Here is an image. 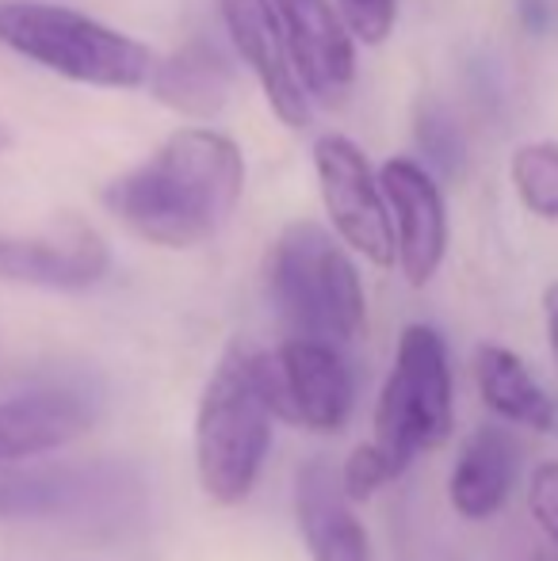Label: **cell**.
<instances>
[{"label":"cell","instance_id":"6da1fadb","mask_svg":"<svg viewBox=\"0 0 558 561\" xmlns=\"http://www.w3.org/2000/svg\"><path fill=\"white\" fill-rule=\"evenodd\" d=\"M246 192V157L210 126H180L153 153L104 187V207L135 237L161 249L210 241Z\"/></svg>","mask_w":558,"mask_h":561},{"label":"cell","instance_id":"7a4b0ae2","mask_svg":"<svg viewBox=\"0 0 558 561\" xmlns=\"http://www.w3.org/2000/svg\"><path fill=\"white\" fill-rule=\"evenodd\" d=\"M272 352L234 340L203 386L195 409V473L203 493L223 508L253 493L272 447Z\"/></svg>","mask_w":558,"mask_h":561},{"label":"cell","instance_id":"3957f363","mask_svg":"<svg viewBox=\"0 0 558 561\" xmlns=\"http://www.w3.org/2000/svg\"><path fill=\"white\" fill-rule=\"evenodd\" d=\"M269 298L295 336L349 344L364 329V283L349 249L321 222L298 218L283 226L264 264Z\"/></svg>","mask_w":558,"mask_h":561},{"label":"cell","instance_id":"277c9868","mask_svg":"<svg viewBox=\"0 0 558 561\" xmlns=\"http://www.w3.org/2000/svg\"><path fill=\"white\" fill-rule=\"evenodd\" d=\"M0 46L92 89H141L153 77V50L107 23L61 4L0 0Z\"/></svg>","mask_w":558,"mask_h":561},{"label":"cell","instance_id":"5b68a950","mask_svg":"<svg viewBox=\"0 0 558 561\" xmlns=\"http://www.w3.org/2000/svg\"><path fill=\"white\" fill-rule=\"evenodd\" d=\"M452 367L436 329L410 325L398 340L395 367L375 405V444L402 473L421 450L452 436Z\"/></svg>","mask_w":558,"mask_h":561},{"label":"cell","instance_id":"8992f818","mask_svg":"<svg viewBox=\"0 0 558 561\" xmlns=\"http://www.w3.org/2000/svg\"><path fill=\"white\" fill-rule=\"evenodd\" d=\"M314 172H318L321 203L333 222V233L372 260L375 267L398 264V237L390 203L383 195L379 172L367 164L364 149L344 134H321L314 141Z\"/></svg>","mask_w":558,"mask_h":561},{"label":"cell","instance_id":"52a82bcc","mask_svg":"<svg viewBox=\"0 0 558 561\" xmlns=\"http://www.w3.org/2000/svg\"><path fill=\"white\" fill-rule=\"evenodd\" d=\"M272 359V398L280 421L303 424L310 432H341L349 424L356 405V378L337 344L291 336Z\"/></svg>","mask_w":558,"mask_h":561},{"label":"cell","instance_id":"ba28073f","mask_svg":"<svg viewBox=\"0 0 558 561\" xmlns=\"http://www.w3.org/2000/svg\"><path fill=\"white\" fill-rule=\"evenodd\" d=\"M215 4L234 50L253 69V77L264 89V100L283 118V126H291V130L310 126V92H306L303 77L295 69L272 0H215Z\"/></svg>","mask_w":558,"mask_h":561},{"label":"cell","instance_id":"9c48e42d","mask_svg":"<svg viewBox=\"0 0 558 561\" xmlns=\"http://www.w3.org/2000/svg\"><path fill=\"white\" fill-rule=\"evenodd\" d=\"M112 267V249L96 229L66 222L54 233H0V283L43 290H89Z\"/></svg>","mask_w":558,"mask_h":561},{"label":"cell","instance_id":"30bf717a","mask_svg":"<svg viewBox=\"0 0 558 561\" xmlns=\"http://www.w3.org/2000/svg\"><path fill=\"white\" fill-rule=\"evenodd\" d=\"M272 8L306 92L321 104H341L356 77V38L341 8L333 0H272Z\"/></svg>","mask_w":558,"mask_h":561},{"label":"cell","instance_id":"8fae6325","mask_svg":"<svg viewBox=\"0 0 558 561\" xmlns=\"http://www.w3.org/2000/svg\"><path fill=\"white\" fill-rule=\"evenodd\" d=\"M398 237V267L410 287H424L440 272L447 252V210L436 180L410 157H395L379 169Z\"/></svg>","mask_w":558,"mask_h":561},{"label":"cell","instance_id":"7c38bea8","mask_svg":"<svg viewBox=\"0 0 558 561\" xmlns=\"http://www.w3.org/2000/svg\"><path fill=\"white\" fill-rule=\"evenodd\" d=\"M341 473L326 458H310L295 481V516L310 561H372L364 524L349 508Z\"/></svg>","mask_w":558,"mask_h":561},{"label":"cell","instance_id":"4fadbf2b","mask_svg":"<svg viewBox=\"0 0 558 561\" xmlns=\"http://www.w3.org/2000/svg\"><path fill=\"white\" fill-rule=\"evenodd\" d=\"M92 405L73 390H31L0 401V466L35 458L81 439Z\"/></svg>","mask_w":558,"mask_h":561},{"label":"cell","instance_id":"5bb4252c","mask_svg":"<svg viewBox=\"0 0 558 561\" xmlns=\"http://www.w3.org/2000/svg\"><path fill=\"white\" fill-rule=\"evenodd\" d=\"M516 478V444L498 424H482L463 444L459 462L447 481L452 508L463 519H490L509 501V489Z\"/></svg>","mask_w":558,"mask_h":561},{"label":"cell","instance_id":"9a60e30c","mask_svg":"<svg viewBox=\"0 0 558 561\" xmlns=\"http://www.w3.org/2000/svg\"><path fill=\"white\" fill-rule=\"evenodd\" d=\"M230 66L226 58L203 38H192L187 46H180L176 54H169L164 61L153 66L149 89L164 107L192 118H210L226 107L230 100Z\"/></svg>","mask_w":558,"mask_h":561},{"label":"cell","instance_id":"2e32d148","mask_svg":"<svg viewBox=\"0 0 558 561\" xmlns=\"http://www.w3.org/2000/svg\"><path fill=\"white\" fill-rule=\"evenodd\" d=\"M475 382L486 409L513 424L536 432H558V405L539 390V382L528 375L521 355L501 344H478L475 352Z\"/></svg>","mask_w":558,"mask_h":561},{"label":"cell","instance_id":"e0dca14e","mask_svg":"<svg viewBox=\"0 0 558 561\" xmlns=\"http://www.w3.org/2000/svg\"><path fill=\"white\" fill-rule=\"evenodd\" d=\"M509 180L516 187V199L544 222H558V141H524L513 149Z\"/></svg>","mask_w":558,"mask_h":561},{"label":"cell","instance_id":"ac0fdd59","mask_svg":"<svg viewBox=\"0 0 558 561\" xmlns=\"http://www.w3.org/2000/svg\"><path fill=\"white\" fill-rule=\"evenodd\" d=\"M395 478H398L395 466H390V458L383 455L379 444H360L341 466V489L352 504L372 501V496Z\"/></svg>","mask_w":558,"mask_h":561},{"label":"cell","instance_id":"d6986e66","mask_svg":"<svg viewBox=\"0 0 558 561\" xmlns=\"http://www.w3.org/2000/svg\"><path fill=\"white\" fill-rule=\"evenodd\" d=\"M352 38L364 46H379L390 38L398 20V0H337Z\"/></svg>","mask_w":558,"mask_h":561},{"label":"cell","instance_id":"ffe728a7","mask_svg":"<svg viewBox=\"0 0 558 561\" xmlns=\"http://www.w3.org/2000/svg\"><path fill=\"white\" fill-rule=\"evenodd\" d=\"M528 508L539 531L558 547V462H539L528 478Z\"/></svg>","mask_w":558,"mask_h":561},{"label":"cell","instance_id":"44dd1931","mask_svg":"<svg viewBox=\"0 0 558 561\" xmlns=\"http://www.w3.org/2000/svg\"><path fill=\"white\" fill-rule=\"evenodd\" d=\"M544 318H547V336H551V352L558 359V283L544 290Z\"/></svg>","mask_w":558,"mask_h":561},{"label":"cell","instance_id":"7402d4cb","mask_svg":"<svg viewBox=\"0 0 558 561\" xmlns=\"http://www.w3.org/2000/svg\"><path fill=\"white\" fill-rule=\"evenodd\" d=\"M524 20L532 23V31H544L551 23V4L547 0H524Z\"/></svg>","mask_w":558,"mask_h":561},{"label":"cell","instance_id":"603a6c76","mask_svg":"<svg viewBox=\"0 0 558 561\" xmlns=\"http://www.w3.org/2000/svg\"><path fill=\"white\" fill-rule=\"evenodd\" d=\"M12 146V134H8V126H0V149Z\"/></svg>","mask_w":558,"mask_h":561},{"label":"cell","instance_id":"cb8c5ba5","mask_svg":"<svg viewBox=\"0 0 558 561\" xmlns=\"http://www.w3.org/2000/svg\"><path fill=\"white\" fill-rule=\"evenodd\" d=\"M532 561H558V558H555V554H536Z\"/></svg>","mask_w":558,"mask_h":561}]
</instances>
